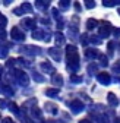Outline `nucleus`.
I'll return each instance as SVG.
<instances>
[{"label":"nucleus","instance_id":"obj_10","mask_svg":"<svg viewBox=\"0 0 120 123\" xmlns=\"http://www.w3.org/2000/svg\"><path fill=\"white\" fill-rule=\"evenodd\" d=\"M0 94H3L5 97H13L15 91H13L12 86L7 85V84H0Z\"/></svg>","mask_w":120,"mask_h":123},{"label":"nucleus","instance_id":"obj_49","mask_svg":"<svg viewBox=\"0 0 120 123\" xmlns=\"http://www.w3.org/2000/svg\"><path fill=\"white\" fill-rule=\"evenodd\" d=\"M79 123H92L89 119H82V120H79Z\"/></svg>","mask_w":120,"mask_h":123},{"label":"nucleus","instance_id":"obj_3","mask_svg":"<svg viewBox=\"0 0 120 123\" xmlns=\"http://www.w3.org/2000/svg\"><path fill=\"white\" fill-rule=\"evenodd\" d=\"M113 32V26L110 22H106L102 21L100 22V26H98V37L100 38H108Z\"/></svg>","mask_w":120,"mask_h":123},{"label":"nucleus","instance_id":"obj_1","mask_svg":"<svg viewBox=\"0 0 120 123\" xmlns=\"http://www.w3.org/2000/svg\"><path fill=\"white\" fill-rule=\"evenodd\" d=\"M66 68L67 70L70 72V75H75L79 68H81V57H79V53H78V49L75 45H67L66 47Z\"/></svg>","mask_w":120,"mask_h":123},{"label":"nucleus","instance_id":"obj_52","mask_svg":"<svg viewBox=\"0 0 120 123\" xmlns=\"http://www.w3.org/2000/svg\"><path fill=\"white\" fill-rule=\"evenodd\" d=\"M2 75H3V68L0 66V76H2Z\"/></svg>","mask_w":120,"mask_h":123},{"label":"nucleus","instance_id":"obj_14","mask_svg":"<svg viewBox=\"0 0 120 123\" xmlns=\"http://www.w3.org/2000/svg\"><path fill=\"white\" fill-rule=\"evenodd\" d=\"M84 54H85V57H86L88 60H94V59L100 57V53H98V50H95V49H86Z\"/></svg>","mask_w":120,"mask_h":123},{"label":"nucleus","instance_id":"obj_43","mask_svg":"<svg viewBox=\"0 0 120 123\" xmlns=\"http://www.w3.org/2000/svg\"><path fill=\"white\" fill-rule=\"evenodd\" d=\"M13 13L18 15V16H21V15H24V10H22L21 7H16V9H13Z\"/></svg>","mask_w":120,"mask_h":123},{"label":"nucleus","instance_id":"obj_26","mask_svg":"<svg viewBox=\"0 0 120 123\" xmlns=\"http://www.w3.org/2000/svg\"><path fill=\"white\" fill-rule=\"evenodd\" d=\"M69 81L70 84H82V76H78V75H70L69 76Z\"/></svg>","mask_w":120,"mask_h":123},{"label":"nucleus","instance_id":"obj_50","mask_svg":"<svg viewBox=\"0 0 120 123\" xmlns=\"http://www.w3.org/2000/svg\"><path fill=\"white\" fill-rule=\"evenodd\" d=\"M3 5H5V6H9V5H10V2H9V0H5Z\"/></svg>","mask_w":120,"mask_h":123},{"label":"nucleus","instance_id":"obj_54","mask_svg":"<svg viewBox=\"0 0 120 123\" xmlns=\"http://www.w3.org/2000/svg\"><path fill=\"white\" fill-rule=\"evenodd\" d=\"M117 12H119V15H120V9H119V10H117Z\"/></svg>","mask_w":120,"mask_h":123},{"label":"nucleus","instance_id":"obj_19","mask_svg":"<svg viewBox=\"0 0 120 123\" xmlns=\"http://www.w3.org/2000/svg\"><path fill=\"white\" fill-rule=\"evenodd\" d=\"M100 26V22L97 21V19H94V18H89L88 21H86V28L89 29V31H92V29H95V28H98Z\"/></svg>","mask_w":120,"mask_h":123},{"label":"nucleus","instance_id":"obj_42","mask_svg":"<svg viewBox=\"0 0 120 123\" xmlns=\"http://www.w3.org/2000/svg\"><path fill=\"white\" fill-rule=\"evenodd\" d=\"M40 22H41L42 25H47V26H48V25L51 24V21H50L48 18H41V19H40Z\"/></svg>","mask_w":120,"mask_h":123},{"label":"nucleus","instance_id":"obj_11","mask_svg":"<svg viewBox=\"0 0 120 123\" xmlns=\"http://www.w3.org/2000/svg\"><path fill=\"white\" fill-rule=\"evenodd\" d=\"M44 109L47 110V113H50L53 116H56L59 113V105L54 104V103H46V104H44Z\"/></svg>","mask_w":120,"mask_h":123},{"label":"nucleus","instance_id":"obj_15","mask_svg":"<svg viewBox=\"0 0 120 123\" xmlns=\"http://www.w3.org/2000/svg\"><path fill=\"white\" fill-rule=\"evenodd\" d=\"M51 84H53L56 88H60V86L63 85V76L59 75V73L53 75V76H51Z\"/></svg>","mask_w":120,"mask_h":123},{"label":"nucleus","instance_id":"obj_38","mask_svg":"<svg viewBox=\"0 0 120 123\" xmlns=\"http://www.w3.org/2000/svg\"><path fill=\"white\" fill-rule=\"evenodd\" d=\"M18 63V59H7V62H6V66L7 68H13L15 65Z\"/></svg>","mask_w":120,"mask_h":123},{"label":"nucleus","instance_id":"obj_45","mask_svg":"<svg viewBox=\"0 0 120 123\" xmlns=\"http://www.w3.org/2000/svg\"><path fill=\"white\" fill-rule=\"evenodd\" d=\"M65 25H66V24H65V21H63V19H62V21H59V22H57V29H63V28H65Z\"/></svg>","mask_w":120,"mask_h":123},{"label":"nucleus","instance_id":"obj_46","mask_svg":"<svg viewBox=\"0 0 120 123\" xmlns=\"http://www.w3.org/2000/svg\"><path fill=\"white\" fill-rule=\"evenodd\" d=\"M73 6H75V10H76V12H81V5H79V2H75Z\"/></svg>","mask_w":120,"mask_h":123},{"label":"nucleus","instance_id":"obj_27","mask_svg":"<svg viewBox=\"0 0 120 123\" xmlns=\"http://www.w3.org/2000/svg\"><path fill=\"white\" fill-rule=\"evenodd\" d=\"M32 79H34L35 82H40V84L46 81V78H44L41 73H38V72H32Z\"/></svg>","mask_w":120,"mask_h":123},{"label":"nucleus","instance_id":"obj_32","mask_svg":"<svg viewBox=\"0 0 120 123\" xmlns=\"http://www.w3.org/2000/svg\"><path fill=\"white\" fill-rule=\"evenodd\" d=\"M97 70H98V65H97V63H91V65L88 66V73H89V75H94Z\"/></svg>","mask_w":120,"mask_h":123},{"label":"nucleus","instance_id":"obj_25","mask_svg":"<svg viewBox=\"0 0 120 123\" xmlns=\"http://www.w3.org/2000/svg\"><path fill=\"white\" fill-rule=\"evenodd\" d=\"M102 5L106 7H113V6H119L120 5V0H104Z\"/></svg>","mask_w":120,"mask_h":123},{"label":"nucleus","instance_id":"obj_17","mask_svg":"<svg viewBox=\"0 0 120 123\" xmlns=\"http://www.w3.org/2000/svg\"><path fill=\"white\" fill-rule=\"evenodd\" d=\"M29 114H31L32 119H37V120H41V116H42V111L38 109V107H31V110H29Z\"/></svg>","mask_w":120,"mask_h":123},{"label":"nucleus","instance_id":"obj_8","mask_svg":"<svg viewBox=\"0 0 120 123\" xmlns=\"http://www.w3.org/2000/svg\"><path fill=\"white\" fill-rule=\"evenodd\" d=\"M41 70L44 73H48V75H56V68L50 63V62H42V63L40 65Z\"/></svg>","mask_w":120,"mask_h":123},{"label":"nucleus","instance_id":"obj_21","mask_svg":"<svg viewBox=\"0 0 120 123\" xmlns=\"http://www.w3.org/2000/svg\"><path fill=\"white\" fill-rule=\"evenodd\" d=\"M65 35L62 34V32H56L54 34V41H56V44H57V47H60V45H63L65 44Z\"/></svg>","mask_w":120,"mask_h":123},{"label":"nucleus","instance_id":"obj_24","mask_svg":"<svg viewBox=\"0 0 120 123\" xmlns=\"http://www.w3.org/2000/svg\"><path fill=\"white\" fill-rule=\"evenodd\" d=\"M21 9L24 10V13H32V5L29 2H24L21 5Z\"/></svg>","mask_w":120,"mask_h":123},{"label":"nucleus","instance_id":"obj_44","mask_svg":"<svg viewBox=\"0 0 120 123\" xmlns=\"http://www.w3.org/2000/svg\"><path fill=\"white\" fill-rule=\"evenodd\" d=\"M113 35H114L116 38H120V28H114V29H113Z\"/></svg>","mask_w":120,"mask_h":123},{"label":"nucleus","instance_id":"obj_2","mask_svg":"<svg viewBox=\"0 0 120 123\" xmlns=\"http://www.w3.org/2000/svg\"><path fill=\"white\" fill-rule=\"evenodd\" d=\"M12 73H13V81L16 82L18 85H21V86H28V85H29V76H28L24 70L15 69Z\"/></svg>","mask_w":120,"mask_h":123},{"label":"nucleus","instance_id":"obj_41","mask_svg":"<svg viewBox=\"0 0 120 123\" xmlns=\"http://www.w3.org/2000/svg\"><path fill=\"white\" fill-rule=\"evenodd\" d=\"M111 69H113V72L120 73V60L117 62V63H114V65H113V68H111Z\"/></svg>","mask_w":120,"mask_h":123},{"label":"nucleus","instance_id":"obj_35","mask_svg":"<svg viewBox=\"0 0 120 123\" xmlns=\"http://www.w3.org/2000/svg\"><path fill=\"white\" fill-rule=\"evenodd\" d=\"M7 53H9L7 45H5V47H0V59H6V57H7Z\"/></svg>","mask_w":120,"mask_h":123},{"label":"nucleus","instance_id":"obj_5","mask_svg":"<svg viewBox=\"0 0 120 123\" xmlns=\"http://www.w3.org/2000/svg\"><path fill=\"white\" fill-rule=\"evenodd\" d=\"M10 38L13 41H24L25 40V32H24L19 26H13L10 29Z\"/></svg>","mask_w":120,"mask_h":123},{"label":"nucleus","instance_id":"obj_34","mask_svg":"<svg viewBox=\"0 0 120 123\" xmlns=\"http://www.w3.org/2000/svg\"><path fill=\"white\" fill-rule=\"evenodd\" d=\"M114 47H117V43H116V41H110V43H108V45H107V50H108V54H110V56L113 54Z\"/></svg>","mask_w":120,"mask_h":123},{"label":"nucleus","instance_id":"obj_48","mask_svg":"<svg viewBox=\"0 0 120 123\" xmlns=\"http://www.w3.org/2000/svg\"><path fill=\"white\" fill-rule=\"evenodd\" d=\"M3 123H15V122H13L10 117H5V119H3Z\"/></svg>","mask_w":120,"mask_h":123},{"label":"nucleus","instance_id":"obj_16","mask_svg":"<svg viewBox=\"0 0 120 123\" xmlns=\"http://www.w3.org/2000/svg\"><path fill=\"white\" fill-rule=\"evenodd\" d=\"M107 101H108V104L111 105V107H117L119 105V98L116 97V94H113V92H108L107 94Z\"/></svg>","mask_w":120,"mask_h":123},{"label":"nucleus","instance_id":"obj_4","mask_svg":"<svg viewBox=\"0 0 120 123\" xmlns=\"http://www.w3.org/2000/svg\"><path fill=\"white\" fill-rule=\"evenodd\" d=\"M67 105H69V109H70V111L73 114H79V113H82L85 110V105H84V103L81 100H72V101L67 103Z\"/></svg>","mask_w":120,"mask_h":123},{"label":"nucleus","instance_id":"obj_29","mask_svg":"<svg viewBox=\"0 0 120 123\" xmlns=\"http://www.w3.org/2000/svg\"><path fill=\"white\" fill-rule=\"evenodd\" d=\"M98 60H100V66H107L108 65V57H106V54H100Z\"/></svg>","mask_w":120,"mask_h":123},{"label":"nucleus","instance_id":"obj_20","mask_svg":"<svg viewBox=\"0 0 120 123\" xmlns=\"http://www.w3.org/2000/svg\"><path fill=\"white\" fill-rule=\"evenodd\" d=\"M44 94L47 97H51V98H57L59 97V88H47L44 91Z\"/></svg>","mask_w":120,"mask_h":123},{"label":"nucleus","instance_id":"obj_51","mask_svg":"<svg viewBox=\"0 0 120 123\" xmlns=\"http://www.w3.org/2000/svg\"><path fill=\"white\" fill-rule=\"evenodd\" d=\"M113 123H120V119H117V117H116V119L113 120Z\"/></svg>","mask_w":120,"mask_h":123},{"label":"nucleus","instance_id":"obj_6","mask_svg":"<svg viewBox=\"0 0 120 123\" xmlns=\"http://www.w3.org/2000/svg\"><path fill=\"white\" fill-rule=\"evenodd\" d=\"M21 50L26 56H40V54H42V50L40 47H37V45H25Z\"/></svg>","mask_w":120,"mask_h":123},{"label":"nucleus","instance_id":"obj_12","mask_svg":"<svg viewBox=\"0 0 120 123\" xmlns=\"http://www.w3.org/2000/svg\"><path fill=\"white\" fill-rule=\"evenodd\" d=\"M67 35L70 37V40H76L79 38V31H78V25H70L69 29H67Z\"/></svg>","mask_w":120,"mask_h":123},{"label":"nucleus","instance_id":"obj_22","mask_svg":"<svg viewBox=\"0 0 120 123\" xmlns=\"http://www.w3.org/2000/svg\"><path fill=\"white\" fill-rule=\"evenodd\" d=\"M46 37V31H41V29H34L32 31V38L34 40H44Z\"/></svg>","mask_w":120,"mask_h":123},{"label":"nucleus","instance_id":"obj_7","mask_svg":"<svg viewBox=\"0 0 120 123\" xmlns=\"http://www.w3.org/2000/svg\"><path fill=\"white\" fill-rule=\"evenodd\" d=\"M97 81H98L101 85H110L111 76H110V73H107V72H101V73H97Z\"/></svg>","mask_w":120,"mask_h":123},{"label":"nucleus","instance_id":"obj_23","mask_svg":"<svg viewBox=\"0 0 120 123\" xmlns=\"http://www.w3.org/2000/svg\"><path fill=\"white\" fill-rule=\"evenodd\" d=\"M95 120H97V123H110V120H108V116H107L106 113L95 114Z\"/></svg>","mask_w":120,"mask_h":123},{"label":"nucleus","instance_id":"obj_39","mask_svg":"<svg viewBox=\"0 0 120 123\" xmlns=\"http://www.w3.org/2000/svg\"><path fill=\"white\" fill-rule=\"evenodd\" d=\"M85 7L86 9H92V7H95V2H92V0H85Z\"/></svg>","mask_w":120,"mask_h":123},{"label":"nucleus","instance_id":"obj_37","mask_svg":"<svg viewBox=\"0 0 120 123\" xmlns=\"http://www.w3.org/2000/svg\"><path fill=\"white\" fill-rule=\"evenodd\" d=\"M89 43H92V44L98 45V44H101V40H100L98 35H92V37H89Z\"/></svg>","mask_w":120,"mask_h":123},{"label":"nucleus","instance_id":"obj_18","mask_svg":"<svg viewBox=\"0 0 120 123\" xmlns=\"http://www.w3.org/2000/svg\"><path fill=\"white\" fill-rule=\"evenodd\" d=\"M35 7L40 10H47L50 7V2H46V0H37L35 2Z\"/></svg>","mask_w":120,"mask_h":123},{"label":"nucleus","instance_id":"obj_28","mask_svg":"<svg viewBox=\"0 0 120 123\" xmlns=\"http://www.w3.org/2000/svg\"><path fill=\"white\" fill-rule=\"evenodd\" d=\"M59 7L62 10H67L70 7V2H67V0H60V2H59Z\"/></svg>","mask_w":120,"mask_h":123},{"label":"nucleus","instance_id":"obj_36","mask_svg":"<svg viewBox=\"0 0 120 123\" xmlns=\"http://www.w3.org/2000/svg\"><path fill=\"white\" fill-rule=\"evenodd\" d=\"M6 25H7V19H6V16L0 13V29H5Z\"/></svg>","mask_w":120,"mask_h":123},{"label":"nucleus","instance_id":"obj_31","mask_svg":"<svg viewBox=\"0 0 120 123\" xmlns=\"http://www.w3.org/2000/svg\"><path fill=\"white\" fill-rule=\"evenodd\" d=\"M51 15H53V18H54V19H57V22H59V21H62V16H60V12H59L57 7H53V9H51Z\"/></svg>","mask_w":120,"mask_h":123},{"label":"nucleus","instance_id":"obj_33","mask_svg":"<svg viewBox=\"0 0 120 123\" xmlns=\"http://www.w3.org/2000/svg\"><path fill=\"white\" fill-rule=\"evenodd\" d=\"M79 41H81L82 45H88V43H89V35H88V34H82V35L79 37Z\"/></svg>","mask_w":120,"mask_h":123},{"label":"nucleus","instance_id":"obj_40","mask_svg":"<svg viewBox=\"0 0 120 123\" xmlns=\"http://www.w3.org/2000/svg\"><path fill=\"white\" fill-rule=\"evenodd\" d=\"M6 107H9V103L5 100V98H2L0 100V110H3V109H6Z\"/></svg>","mask_w":120,"mask_h":123},{"label":"nucleus","instance_id":"obj_55","mask_svg":"<svg viewBox=\"0 0 120 123\" xmlns=\"http://www.w3.org/2000/svg\"><path fill=\"white\" fill-rule=\"evenodd\" d=\"M119 81H120V78H119Z\"/></svg>","mask_w":120,"mask_h":123},{"label":"nucleus","instance_id":"obj_53","mask_svg":"<svg viewBox=\"0 0 120 123\" xmlns=\"http://www.w3.org/2000/svg\"><path fill=\"white\" fill-rule=\"evenodd\" d=\"M47 123H54V122H51V120H48V122H47Z\"/></svg>","mask_w":120,"mask_h":123},{"label":"nucleus","instance_id":"obj_9","mask_svg":"<svg viewBox=\"0 0 120 123\" xmlns=\"http://www.w3.org/2000/svg\"><path fill=\"white\" fill-rule=\"evenodd\" d=\"M48 54L53 57L54 62H60V60H62V50H60L59 47H50L48 49Z\"/></svg>","mask_w":120,"mask_h":123},{"label":"nucleus","instance_id":"obj_30","mask_svg":"<svg viewBox=\"0 0 120 123\" xmlns=\"http://www.w3.org/2000/svg\"><path fill=\"white\" fill-rule=\"evenodd\" d=\"M9 110L13 113V114H16V116H19V109H18V105L15 104V103H9Z\"/></svg>","mask_w":120,"mask_h":123},{"label":"nucleus","instance_id":"obj_47","mask_svg":"<svg viewBox=\"0 0 120 123\" xmlns=\"http://www.w3.org/2000/svg\"><path fill=\"white\" fill-rule=\"evenodd\" d=\"M0 38L5 40L6 38V32H5V29H0Z\"/></svg>","mask_w":120,"mask_h":123},{"label":"nucleus","instance_id":"obj_13","mask_svg":"<svg viewBox=\"0 0 120 123\" xmlns=\"http://www.w3.org/2000/svg\"><path fill=\"white\" fill-rule=\"evenodd\" d=\"M21 26H24L25 29H34L35 28V21L31 18H24L21 22Z\"/></svg>","mask_w":120,"mask_h":123}]
</instances>
